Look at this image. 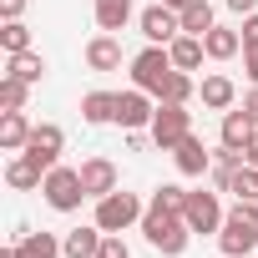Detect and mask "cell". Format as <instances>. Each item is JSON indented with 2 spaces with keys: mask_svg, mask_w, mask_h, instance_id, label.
I'll return each mask as SVG.
<instances>
[{
  "mask_svg": "<svg viewBox=\"0 0 258 258\" xmlns=\"http://www.w3.org/2000/svg\"><path fill=\"white\" fill-rule=\"evenodd\" d=\"M243 162H248V167H258V132L248 137V147H243Z\"/></svg>",
  "mask_w": 258,
  "mask_h": 258,
  "instance_id": "cell-37",
  "label": "cell"
},
{
  "mask_svg": "<svg viewBox=\"0 0 258 258\" xmlns=\"http://www.w3.org/2000/svg\"><path fill=\"white\" fill-rule=\"evenodd\" d=\"M198 96H203L208 111H233V106H238V86H233V76H223V71H208V76L198 81Z\"/></svg>",
  "mask_w": 258,
  "mask_h": 258,
  "instance_id": "cell-11",
  "label": "cell"
},
{
  "mask_svg": "<svg viewBox=\"0 0 258 258\" xmlns=\"http://www.w3.org/2000/svg\"><path fill=\"white\" fill-rule=\"evenodd\" d=\"M0 258H26V253H21V243H11V248H0Z\"/></svg>",
  "mask_w": 258,
  "mask_h": 258,
  "instance_id": "cell-38",
  "label": "cell"
},
{
  "mask_svg": "<svg viewBox=\"0 0 258 258\" xmlns=\"http://www.w3.org/2000/svg\"><path fill=\"white\" fill-rule=\"evenodd\" d=\"M41 198H46V208H56V213H76V208L86 203L81 167H66V162H56V167L46 172V182H41Z\"/></svg>",
  "mask_w": 258,
  "mask_h": 258,
  "instance_id": "cell-4",
  "label": "cell"
},
{
  "mask_svg": "<svg viewBox=\"0 0 258 258\" xmlns=\"http://www.w3.org/2000/svg\"><path fill=\"white\" fill-rule=\"evenodd\" d=\"M152 147L157 152H172L187 132H192V111L182 106V101H157V116H152Z\"/></svg>",
  "mask_w": 258,
  "mask_h": 258,
  "instance_id": "cell-6",
  "label": "cell"
},
{
  "mask_svg": "<svg viewBox=\"0 0 258 258\" xmlns=\"http://www.w3.org/2000/svg\"><path fill=\"white\" fill-rule=\"evenodd\" d=\"M26 101H31V81L0 76V111H26Z\"/></svg>",
  "mask_w": 258,
  "mask_h": 258,
  "instance_id": "cell-27",
  "label": "cell"
},
{
  "mask_svg": "<svg viewBox=\"0 0 258 258\" xmlns=\"http://www.w3.org/2000/svg\"><path fill=\"white\" fill-rule=\"evenodd\" d=\"M223 6H228L233 16H253V11H258V0H223Z\"/></svg>",
  "mask_w": 258,
  "mask_h": 258,
  "instance_id": "cell-35",
  "label": "cell"
},
{
  "mask_svg": "<svg viewBox=\"0 0 258 258\" xmlns=\"http://www.w3.org/2000/svg\"><path fill=\"white\" fill-rule=\"evenodd\" d=\"M6 182H11L16 192H36V187L46 182V167H36L26 152H11V162H6Z\"/></svg>",
  "mask_w": 258,
  "mask_h": 258,
  "instance_id": "cell-17",
  "label": "cell"
},
{
  "mask_svg": "<svg viewBox=\"0 0 258 258\" xmlns=\"http://www.w3.org/2000/svg\"><path fill=\"white\" fill-rule=\"evenodd\" d=\"M203 46H208V61H233V56L243 51V36H238L233 26H213V31L203 36Z\"/></svg>",
  "mask_w": 258,
  "mask_h": 258,
  "instance_id": "cell-19",
  "label": "cell"
},
{
  "mask_svg": "<svg viewBox=\"0 0 258 258\" xmlns=\"http://www.w3.org/2000/svg\"><path fill=\"white\" fill-rule=\"evenodd\" d=\"M16 243H21V253H26V258H66V248H61V238H56V233L16 228Z\"/></svg>",
  "mask_w": 258,
  "mask_h": 258,
  "instance_id": "cell-18",
  "label": "cell"
},
{
  "mask_svg": "<svg viewBox=\"0 0 258 258\" xmlns=\"http://www.w3.org/2000/svg\"><path fill=\"white\" fill-rule=\"evenodd\" d=\"M101 238H106V233L91 223V228H71V233L61 238V248H66V258H96V253H101Z\"/></svg>",
  "mask_w": 258,
  "mask_h": 258,
  "instance_id": "cell-21",
  "label": "cell"
},
{
  "mask_svg": "<svg viewBox=\"0 0 258 258\" xmlns=\"http://www.w3.org/2000/svg\"><path fill=\"white\" fill-rule=\"evenodd\" d=\"M243 111L258 121V86H248V96H243Z\"/></svg>",
  "mask_w": 258,
  "mask_h": 258,
  "instance_id": "cell-36",
  "label": "cell"
},
{
  "mask_svg": "<svg viewBox=\"0 0 258 258\" xmlns=\"http://www.w3.org/2000/svg\"><path fill=\"white\" fill-rule=\"evenodd\" d=\"M81 121H91V126L116 121V91H86L81 96Z\"/></svg>",
  "mask_w": 258,
  "mask_h": 258,
  "instance_id": "cell-20",
  "label": "cell"
},
{
  "mask_svg": "<svg viewBox=\"0 0 258 258\" xmlns=\"http://www.w3.org/2000/svg\"><path fill=\"white\" fill-rule=\"evenodd\" d=\"M152 116H157L152 91H142V86L116 91V126H121V132H147V126H152Z\"/></svg>",
  "mask_w": 258,
  "mask_h": 258,
  "instance_id": "cell-7",
  "label": "cell"
},
{
  "mask_svg": "<svg viewBox=\"0 0 258 258\" xmlns=\"http://www.w3.org/2000/svg\"><path fill=\"white\" fill-rule=\"evenodd\" d=\"M177 21H182V31H187V36H208V31L218 26V16H213L208 0H192V6H182V11H177Z\"/></svg>",
  "mask_w": 258,
  "mask_h": 258,
  "instance_id": "cell-25",
  "label": "cell"
},
{
  "mask_svg": "<svg viewBox=\"0 0 258 258\" xmlns=\"http://www.w3.org/2000/svg\"><path fill=\"white\" fill-rule=\"evenodd\" d=\"M126 66H132V86H142V91H152V96H162V86L172 81V51L167 46H147V51H137L132 61H126Z\"/></svg>",
  "mask_w": 258,
  "mask_h": 258,
  "instance_id": "cell-5",
  "label": "cell"
},
{
  "mask_svg": "<svg viewBox=\"0 0 258 258\" xmlns=\"http://www.w3.org/2000/svg\"><path fill=\"white\" fill-rule=\"evenodd\" d=\"M137 26H142V36H147V46H172L177 36H182V21H177V11L172 6H147L142 16H137Z\"/></svg>",
  "mask_w": 258,
  "mask_h": 258,
  "instance_id": "cell-10",
  "label": "cell"
},
{
  "mask_svg": "<svg viewBox=\"0 0 258 258\" xmlns=\"http://www.w3.org/2000/svg\"><path fill=\"white\" fill-rule=\"evenodd\" d=\"M167 51H172V66H177V71H198V66H203V56H208L203 36H187V31H182Z\"/></svg>",
  "mask_w": 258,
  "mask_h": 258,
  "instance_id": "cell-22",
  "label": "cell"
},
{
  "mask_svg": "<svg viewBox=\"0 0 258 258\" xmlns=\"http://www.w3.org/2000/svg\"><path fill=\"white\" fill-rule=\"evenodd\" d=\"M172 162H177V172H182V177H203V172L213 167V152L203 147V137H198V132H187V137L172 147Z\"/></svg>",
  "mask_w": 258,
  "mask_h": 258,
  "instance_id": "cell-12",
  "label": "cell"
},
{
  "mask_svg": "<svg viewBox=\"0 0 258 258\" xmlns=\"http://www.w3.org/2000/svg\"><path fill=\"white\" fill-rule=\"evenodd\" d=\"M126 21H132V0H96V26L101 31H126Z\"/></svg>",
  "mask_w": 258,
  "mask_h": 258,
  "instance_id": "cell-26",
  "label": "cell"
},
{
  "mask_svg": "<svg viewBox=\"0 0 258 258\" xmlns=\"http://www.w3.org/2000/svg\"><path fill=\"white\" fill-rule=\"evenodd\" d=\"M31 116L26 111H0V152H26V142H31Z\"/></svg>",
  "mask_w": 258,
  "mask_h": 258,
  "instance_id": "cell-16",
  "label": "cell"
},
{
  "mask_svg": "<svg viewBox=\"0 0 258 258\" xmlns=\"http://www.w3.org/2000/svg\"><path fill=\"white\" fill-rule=\"evenodd\" d=\"M182 218H187V228L192 233H213L218 238V228H223V203H218V192H203V187H192L187 192V208H182Z\"/></svg>",
  "mask_w": 258,
  "mask_h": 258,
  "instance_id": "cell-9",
  "label": "cell"
},
{
  "mask_svg": "<svg viewBox=\"0 0 258 258\" xmlns=\"http://www.w3.org/2000/svg\"><path fill=\"white\" fill-rule=\"evenodd\" d=\"M142 198L137 192H106V198H96V213H91V223L101 228V233H126V228H137L142 223Z\"/></svg>",
  "mask_w": 258,
  "mask_h": 258,
  "instance_id": "cell-3",
  "label": "cell"
},
{
  "mask_svg": "<svg viewBox=\"0 0 258 258\" xmlns=\"http://www.w3.org/2000/svg\"><path fill=\"white\" fill-rule=\"evenodd\" d=\"M162 6H172V11H182V6H192V0H162Z\"/></svg>",
  "mask_w": 258,
  "mask_h": 258,
  "instance_id": "cell-39",
  "label": "cell"
},
{
  "mask_svg": "<svg viewBox=\"0 0 258 258\" xmlns=\"http://www.w3.org/2000/svg\"><path fill=\"white\" fill-rule=\"evenodd\" d=\"M253 132H258V121H253V116H248L243 106H233V111H223V126H218V142H223V147H233V152H243Z\"/></svg>",
  "mask_w": 258,
  "mask_h": 258,
  "instance_id": "cell-15",
  "label": "cell"
},
{
  "mask_svg": "<svg viewBox=\"0 0 258 258\" xmlns=\"http://www.w3.org/2000/svg\"><path fill=\"white\" fill-rule=\"evenodd\" d=\"M223 192H233V203H258V167H248V162H238V167L228 172V182H223Z\"/></svg>",
  "mask_w": 258,
  "mask_h": 258,
  "instance_id": "cell-24",
  "label": "cell"
},
{
  "mask_svg": "<svg viewBox=\"0 0 258 258\" xmlns=\"http://www.w3.org/2000/svg\"><path fill=\"white\" fill-rule=\"evenodd\" d=\"M96 258H132V248L121 243V233H106V238H101V253H96Z\"/></svg>",
  "mask_w": 258,
  "mask_h": 258,
  "instance_id": "cell-31",
  "label": "cell"
},
{
  "mask_svg": "<svg viewBox=\"0 0 258 258\" xmlns=\"http://www.w3.org/2000/svg\"><path fill=\"white\" fill-rule=\"evenodd\" d=\"M61 152H66V132H61L56 121H36V126H31V142H26V157L51 172V167L61 162Z\"/></svg>",
  "mask_w": 258,
  "mask_h": 258,
  "instance_id": "cell-8",
  "label": "cell"
},
{
  "mask_svg": "<svg viewBox=\"0 0 258 258\" xmlns=\"http://www.w3.org/2000/svg\"><path fill=\"white\" fill-rule=\"evenodd\" d=\"M142 238H147V248H157L162 258H182L187 253V243H192V228H187V218L182 213H167V208H152L147 203V213H142Z\"/></svg>",
  "mask_w": 258,
  "mask_h": 258,
  "instance_id": "cell-1",
  "label": "cell"
},
{
  "mask_svg": "<svg viewBox=\"0 0 258 258\" xmlns=\"http://www.w3.org/2000/svg\"><path fill=\"white\" fill-rule=\"evenodd\" d=\"M121 41L111 36V31H96L91 41H86V66L91 71H121Z\"/></svg>",
  "mask_w": 258,
  "mask_h": 258,
  "instance_id": "cell-14",
  "label": "cell"
},
{
  "mask_svg": "<svg viewBox=\"0 0 258 258\" xmlns=\"http://www.w3.org/2000/svg\"><path fill=\"white\" fill-rule=\"evenodd\" d=\"M243 76L248 86H258V51H243Z\"/></svg>",
  "mask_w": 258,
  "mask_h": 258,
  "instance_id": "cell-34",
  "label": "cell"
},
{
  "mask_svg": "<svg viewBox=\"0 0 258 258\" xmlns=\"http://www.w3.org/2000/svg\"><path fill=\"white\" fill-rule=\"evenodd\" d=\"M192 96H198V81H192V71H172V81L162 86V96H157V101H182V106H187Z\"/></svg>",
  "mask_w": 258,
  "mask_h": 258,
  "instance_id": "cell-29",
  "label": "cell"
},
{
  "mask_svg": "<svg viewBox=\"0 0 258 258\" xmlns=\"http://www.w3.org/2000/svg\"><path fill=\"white\" fill-rule=\"evenodd\" d=\"M6 76H21V81L41 86V81H46V56H41V51H21V56H6Z\"/></svg>",
  "mask_w": 258,
  "mask_h": 258,
  "instance_id": "cell-23",
  "label": "cell"
},
{
  "mask_svg": "<svg viewBox=\"0 0 258 258\" xmlns=\"http://www.w3.org/2000/svg\"><path fill=\"white\" fill-rule=\"evenodd\" d=\"M152 208H167V213H182V208H187V187H177V182H162V187L152 192Z\"/></svg>",
  "mask_w": 258,
  "mask_h": 258,
  "instance_id": "cell-30",
  "label": "cell"
},
{
  "mask_svg": "<svg viewBox=\"0 0 258 258\" xmlns=\"http://www.w3.org/2000/svg\"><path fill=\"white\" fill-rule=\"evenodd\" d=\"M238 36H243V51H258V11L243 16V31H238Z\"/></svg>",
  "mask_w": 258,
  "mask_h": 258,
  "instance_id": "cell-32",
  "label": "cell"
},
{
  "mask_svg": "<svg viewBox=\"0 0 258 258\" xmlns=\"http://www.w3.org/2000/svg\"><path fill=\"white\" fill-rule=\"evenodd\" d=\"M81 187H86L91 203L106 198V192H116V162L111 157H86L81 162Z\"/></svg>",
  "mask_w": 258,
  "mask_h": 258,
  "instance_id": "cell-13",
  "label": "cell"
},
{
  "mask_svg": "<svg viewBox=\"0 0 258 258\" xmlns=\"http://www.w3.org/2000/svg\"><path fill=\"white\" fill-rule=\"evenodd\" d=\"M26 16V0H0V21H21Z\"/></svg>",
  "mask_w": 258,
  "mask_h": 258,
  "instance_id": "cell-33",
  "label": "cell"
},
{
  "mask_svg": "<svg viewBox=\"0 0 258 258\" xmlns=\"http://www.w3.org/2000/svg\"><path fill=\"white\" fill-rule=\"evenodd\" d=\"M218 248L223 258H248L258 253V203H233L223 228H218Z\"/></svg>",
  "mask_w": 258,
  "mask_h": 258,
  "instance_id": "cell-2",
  "label": "cell"
},
{
  "mask_svg": "<svg viewBox=\"0 0 258 258\" xmlns=\"http://www.w3.org/2000/svg\"><path fill=\"white\" fill-rule=\"evenodd\" d=\"M0 46H6V56L31 51V26L26 21H6V26H0Z\"/></svg>",
  "mask_w": 258,
  "mask_h": 258,
  "instance_id": "cell-28",
  "label": "cell"
}]
</instances>
